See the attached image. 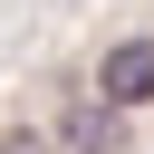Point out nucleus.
<instances>
[{
    "label": "nucleus",
    "mask_w": 154,
    "mask_h": 154,
    "mask_svg": "<svg viewBox=\"0 0 154 154\" xmlns=\"http://www.w3.org/2000/svg\"><path fill=\"white\" fill-rule=\"evenodd\" d=\"M96 96L106 106H154V38H116L106 67H96Z\"/></svg>",
    "instance_id": "obj_1"
},
{
    "label": "nucleus",
    "mask_w": 154,
    "mask_h": 154,
    "mask_svg": "<svg viewBox=\"0 0 154 154\" xmlns=\"http://www.w3.org/2000/svg\"><path fill=\"white\" fill-rule=\"evenodd\" d=\"M67 154H125V106L87 96V106L67 116Z\"/></svg>",
    "instance_id": "obj_2"
},
{
    "label": "nucleus",
    "mask_w": 154,
    "mask_h": 154,
    "mask_svg": "<svg viewBox=\"0 0 154 154\" xmlns=\"http://www.w3.org/2000/svg\"><path fill=\"white\" fill-rule=\"evenodd\" d=\"M0 154H48V135L38 125H0Z\"/></svg>",
    "instance_id": "obj_3"
}]
</instances>
